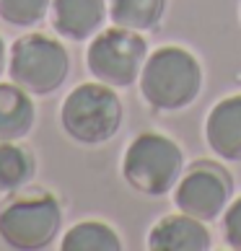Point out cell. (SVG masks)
<instances>
[{
    "mask_svg": "<svg viewBox=\"0 0 241 251\" xmlns=\"http://www.w3.org/2000/svg\"><path fill=\"white\" fill-rule=\"evenodd\" d=\"M36 106L29 91L18 83H0V143L24 140L34 129Z\"/></svg>",
    "mask_w": 241,
    "mask_h": 251,
    "instance_id": "8fae6325",
    "label": "cell"
},
{
    "mask_svg": "<svg viewBox=\"0 0 241 251\" xmlns=\"http://www.w3.org/2000/svg\"><path fill=\"white\" fill-rule=\"evenodd\" d=\"M62 207L50 189L21 187L0 202V238L16 251H42L60 238Z\"/></svg>",
    "mask_w": 241,
    "mask_h": 251,
    "instance_id": "7a4b0ae2",
    "label": "cell"
},
{
    "mask_svg": "<svg viewBox=\"0 0 241 251\" xmlns=\"http://www.w3.org/2000/svg\"><path fill=\"white\" fill-rule=\"evenodd\" d=\"M223 238L231 249L241 251V197L231 200L223 212Z\"/></svg>",
    "mask_w": 241,
    "mask_h": 251,
    "instance_id": "2e32d148",
    "label": "cell"
},
{
    "mask_svg": "<svg viewBox=\"0 0 241 251\" xmlns=\"http://www.w3.org/2000/svg\"><path fill=\"white\" fill-rule=\"evenodd\" d=\"M52 0H0V18L18 29H31L42 24Z\"/></svg>",
    "mask_w": 241,
    "mask_h": 251,
    "instance_id": "9a60e30c",
    "label": "cell"
},
{
    "mask_svg": "<svg viewBox=\"0 0 241 251\" xmlns=\"http://www.w3.org/2000/svg\"><path fill=\"white\" fill-rule=\"evenodd\" d=\"M107 5L114 26L140 34L159 29L166 16V0H107Z\"/></svg>",
    "mask_w": 241,
    "mask_h": 251,
    "instance_id": "7c38bea8",
    "label": "cell"
},
{
    "mask_svg": "<svg viewBox=\"0 0 241 251\" xmlns=\"http://www.w3.org/2000/svg\"><path fill=\"white\" fill-rule=\"evenodd\" d=\"M8 75L31 96H50L65 86L70 75V54L60 39L31 31L8 50Z\"/></svg>",
    "mask_w": 241,
    "mask_h": 251,
    "instance_id": "5b68a950",
    "label": "cell"
},
{
    "mask_svg": "<svg viewBox=\"0 0 241 251\" xmlns=\"http://www.w3.org/2000/svg\"><path fill=\"white\" fill-rule=\"evenodd\" d=\"M5 68H8V47H5L3 36H0V75L5 73Z\"/></svg>",
    "mask_w": 241,
    "mask_h": 251,
    "instance_id": "e0dca14e",
    "label": "cell"
},
{
    "mask_svg": "<svg viewBox=\"0 0 241 251\" xmlns=\"http://www.w3.org/2000/svg\"><path fill=\"white\" fill-rule=\"evenodd\" d=\"M210 246L213 241L208 226L187 212L161 218L148 233L151 251H208Z\"/></svg>",
    "mask_w": 241,
    "mask_h": 251,
    "instance_id": "30bf717a",
    "label": "cell"
},
{
    "mask_svg": "<svg viewBox=\"0 0 241 251\" xmlns=\"http://www.w3.org/2000/svg\"><path fill=\"white\" fill-rule=\"evenodd\" d=\"M171 200L179 212L213 223L223 218L228 202L234 200V176L215 161H197L182 174Z\"/></svg>",
    "mask_w": 241,
    "mask_h": 251,
    "instance_id": "52a82bcc",
    "label": "cell"
},
{
    "mask_svg": "<svg viewBox=\"0 0 241 251\" xmlns=\"http://www.w3.org/2000/svg\"><path fill=\"white\" fill-rule=\"evenodd\" d=\"M208 148L220 161L241 163V94L220 99L205 119Z\"/></svg>",
    "mask_w": 241,
    "mask_h": 251,
    "instance_id": "9c48e42d",
    "label": "cell"
},
{
    "mask_svg": "<svg viewBox=\"0 0 241 251\" xmlns=\"http://www.w3.org/2000/svg\"><path fill=\"white\" fill-rule=\"evenodd\" d=\"M52 29L62 39L86 42L104 29L109 18L107 0H52Z\"/></svg>",
    "mask_w": 241,
    "mask_h": 251,
    "instance_id": "ba28073f",
    "label": "cell"
},
{
    "mask_svg": "<svg viewBox=\"0 0 241 251\" xmlns=\"http://www.w3.org/2000/svg\"><path fill=\"white\" fill-rule=\"evenodd\" d=\"M148 42L140 31L112 26L91 36L86 50L88 73L112 88H130L140 80L143 65L148 60Z\"/></svg>",
    "mask_w": 241,
    "mask_h": 251,
    "instance_id": "8992f818",
    "label": "cell"
},
{
    "mask_svg": "<svg viewBox=\"0 0 241 251\" xmlns=\"http://www.w3.org/2000/svg\"><path fill=\"white\" fill-rule=\"evenodd\" d=\"M62 251H119V233L101 220H80L60 238Z\"/></svg>",
    "mask_w": 241,
    "mask_h": 251,
    "instance_id": "4fadbf2b",
    "label": "cell"
},
{
    "mask_svg": "<svg viewBox=\"0 0 241 251\" xmlns=\"http://www.w3.org/2000/svg\"><path fill=\"white\" fill-rule=\"evenodd\" d=\"M184 174V153L169 135L145 129L130 140L122 155L127 187L143 197H163L174 192Z\"/></svg>",
    "mask_w": 241,
    "mask_h": 251,
    "instance_id": "3957f363",
    "label": "cell"
},
{
    "mask_svg": "<svg viewBox=\"0 0 241 251\" xmlns=\"http://www.w3.org/2000/svg\"><path fill=\"white\" fill-rule=\"evenodd\" d=\"M125 106L117 88L101 80L80 83L65 96L60 106V125L70 140L80 145H104L119 132Z\"/></svg>",
    "mask_w": 241,
    "mask_h": 251,
    "instance_id": "277c9868",
    "label": "cell"
},
{
    "mask_svg": "<svg viewBox=\"0 0 241 251\" xmlns=\"http://www.w3.org/2000/svg\"><path fill=\"white\" fill-rule=\"evenodd\" d=\"M137 83L145 104L153 111L174 114L197 101L205 75L200 60L189 50L166 44L148 54Z\"/></svg>",
    "mask_w": 241,
    "mask_h": 251,
    "instance_id": "6da1fadb",
    "label": "cell"
},
{
    "mask_svg": "<svg viewBox=\"0 0 241 251\" xmlns=\"http://www.w3.org/2000/svg\"><path fill=\"white\" fill-rule=\"evenodd\" d=\"M36 174V158L18 140L0 143V194H11L26 187Z\"/></svg>",
    "mask_w": 241,
    "mask_h": 251,
    "instance_id": "5bb4252c",
    "label": "cell"
}]
</instances>
